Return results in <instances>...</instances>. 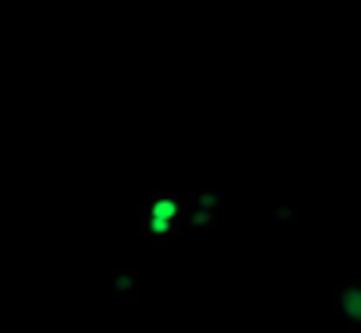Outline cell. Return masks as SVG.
<instances>
[{"label": "cell", "instance_id": "obj_2", "mask_svg": "<svg viewBox=\"0 0 361 333\" xmlns=\"http://www.w3.org/2000/svg\"><path fill=\"white\" fill-rule=\"evenodd\" d=\"M225 200L216 190H197L187 194V232H206L216 226L219 213H222Z\"/></svg>", "mask_w": 361, "mask_h": 333}, {"label": "cell", "instance_id": "obj_4", "mask_svg": "<svg viewBox=\"0 0 361 333\" xmlns=\"http://www.w3.org/2000/svg\"><path fill=\"white\" fill-rule=\"evenodd\" d=\"M140 273L137 270H114L111 273V292L121 298V302L133 305L140 298Z\"/></svg>", "mask_w": 361, "mask_h": 333}, {"label": "cell", "instance_id": "obj_3", "mask_svg": "<svg viewBox=\"0 0 361 333\" xmlns=\"http://www.w3.org/2000/svg\"><path fill=\"white\" fill-rule=\"evenodd\" d=\"M333 315L345 327L361 330V277H349L336 286V292H333Z\"/></svg>", "mask_w": 361, "mask_h": 333}, {"label": "cell", "instance_id": "obj_1", "mask_svg": "<svg viewBox=\"0 0 361 333\" xmlns=\"http://www.w3.org/2000/svg\"><path fill=\"white\" fill-rule=\"evenodd\" d=\"M140 232L152 238L156 245H165L169 238L187 232V194L180 190H156L146 197L140 213Z\"/></svg>", "mask_w": 361, "mask_h": 333}]
</instances>
